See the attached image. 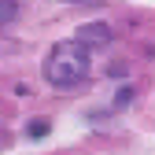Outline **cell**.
<instances>
[{
  "label": "cell",
  "instance_id": "5",
  "mask_svg": "<svg viewBox=\"0 0 155 155\" xmlns=\"http://www.w3.org/2000/svg\"><path fill=\"white\" fill-rule=\"evenodd\" d=\"M70 4H81V0H70Z\"/></svg>",
  "mask_w": 155,
  "mask_h": 155
},
{
  "label": "cell",
  "instance_id": "1",
  "mask_svg": "<svg viewBox=\"0 0 155 155\" xmlns=\"http://www.w3.org/2000/svg\"><path fill=\"white\" fill-rule=\"evenodd\" d=\"M89 74H92V45H85L81 37L59 41L52 48L48 63H45V78L55 89H74V85H81Z\"/></svg>",
  "mask_w": 155,
  "mask_h": 155
},
{
  "label": "cell",
  "instance_id": "2",
  "mask_svg": "<svg viewBox=\"0 0 155 155\" xmlns=\"http://www.w3.org/2000/svg\"><path fill=\"white\" fill-rule=\"evenodd\" d=\"M78 37H81L85 45H89V41H107V37H111V30H107V26H100V22H89Z\"/></svg>",
  "mask_w": 155,
  "mask_h": 155
},
{
  "label": "cell",
  "instance_id": "4",
  "mask_svg": "<svg viewBox=\"0 0 155 155\" xmlns=\"http://www.w3.org/2000/svg\"><path fill=\"white\" fill-rule=\"evenodd\" d=\"M30 133H33V137H41V133H48V126H45V122H33V126H30Z\"/></svg>",
  "mask_w": 155,
  "mask_h": 155
},
{
  "label": "cell",
  "instance_id": "3",
  "mask_svg": "<svg viewBox=\"0 0 155 155\" xmlns=\"http://www.w3.org/2000/svg\"><path fill=\"white\" fill-rule=\"evenodd\" d=\"M15 15H18V4H15V0H0V26L11 22Z\"/></svg>",
  "mask_w": 155,
  "mask_h": 155
}]
</instances>
